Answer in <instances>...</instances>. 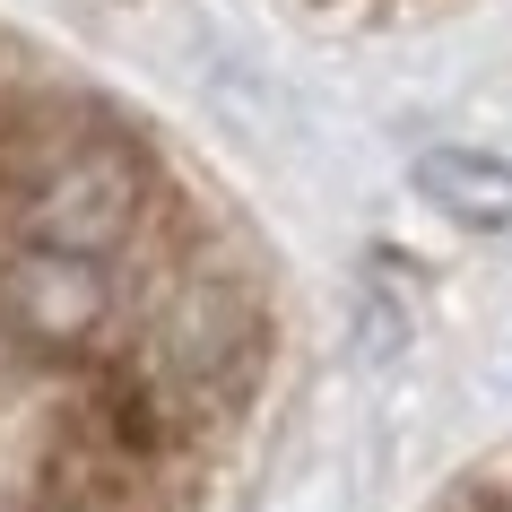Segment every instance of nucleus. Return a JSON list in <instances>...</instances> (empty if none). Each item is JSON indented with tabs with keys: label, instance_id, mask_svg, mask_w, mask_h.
Instances as JSON below:
<instances>
[{
	"label": "nucleus",
	"instance_id": "1",
	"mask_svg": "<svg viewBox=\"0 0 512 512\" xmlns=\"http://www.w3.org/2000/svg\"><path fill=\"white\" fill-rule=\"evenodd\" d=\"M139 209H148L139 157L122 148V139H87V148H61V157L27 183V243L105 261L113 243H131Z\"/></svg>",
	"mask_w": 512,
	"mask_h": 512
},
{
	"label": "nucleus",
	"instance_id": "2",
	"mask_svg": "<svg viewBox=\"0 0 512 512\" xmlns=\"http://www.w3.org/2000/svg\"><path fill=\"white\" fill-rule=\"evenodd\" d=\"M113 322V287L96 261L53 243H9L0 252V339L35 356H70Z\"/></svg>",
	"mask_w": 512,
	"mask_h": 512
},
{
	"label": "nucleus",
	"instance_id": "3",
	"mask_svg": "<svg viewBox=\"0 0 512 512\" xmlns=\"http://www.w3.org/2000/svg\"><path fill=\"white\" fill-rule=\"evenodd\" d=\"M417 191L460 226H512V165L486 148H434L417 157Z\"/></svg>",
	"mask_w": 512,
	"mask_h": 512
}]
</instances>
